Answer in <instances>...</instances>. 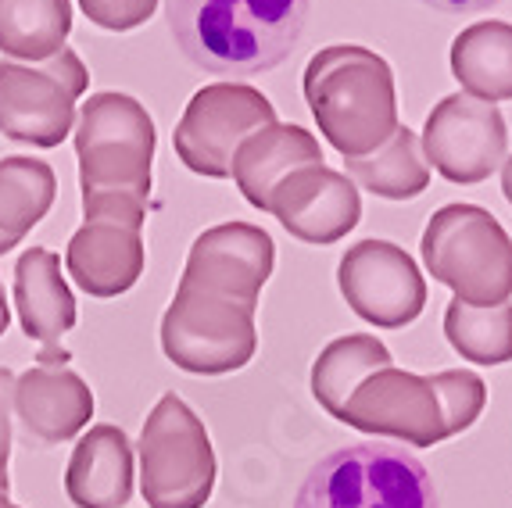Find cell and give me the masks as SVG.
<instances>
[{
    "mask_svg": "<svg viewBox=\"0 0 512 508\" xmlns=\"http://www.w3.org/2000/svg\"><path fill=\"white\" fill-rule=\"evenodd\" d=\"M83 15L108 33H129L158 11V0H79Z\"/></svg>",
    "mask_w": 512,
    "mask_h": 508,
    "instance_id": "27",
    "label": "cell"
},
{
    "mask_svg": "<svg viewBox=\"0 0 512 508\" xmlns=\"http://www.w3.org/2000/svg\"><path fill=\"white\" fill-rule=\"evenodd\" d=\"M169 33L197 68L258 76L291 58L308 22V0H165Z\"/></svg>",
    "mask_w": 512,
    "mask_h": 508,
    "instance_id": "2",
    "label": "cell"
},
{
    "mask_svg": "<svg viewBox=\"0 0 512 508\" xmlns=\"http://www.w3.org/2000/svg\"><path fill=\"white\" fill-rule=\"evenodd\" d=\"M305 101L319 133L344 158H366L398 129V90L384 58L359 43H333L305 65Z\"/></svg>",
    "mask_w": 512,
    "mask_h": 508,
    "instance_id": "3",
    "label": "cell"
},
{
    "mask_svg": "<svg viewBox=\"0 0 512 508\" xmlns=\"http://www.w3.org/2000/svg\"><path fill=\"white\" fill-rule=\"evenodd\" d=\"M158 133L147 108L129 94H90L76 119L79 190L86 222L144 229Z\"/></svg>",
    "mask_w": 512,
    "mask_h": 508,
    "instance_id": "1",
    "label": "cell"
},
{
    "mask_svg": "<svg viewBox=\"0 0 512 508\" xmlns=\"http://www.w3.org/2000/svg\"><path fill=\"white\" fill-rule=\"evenodd\" d=\"M15 312L22 333L51 355L65 333L76 326V297L61 276V258L47 247H29L15 265Z\"/></svg>",
    "mask_w": 512,
    "mask_h": 508,
    "instance_id": "19",
    "label": "cell"
},
{
    "mask_svg": "<svg viewBox=\"0 0 512 508\" xmlns=\"http://www.w3.org/2000/svg\"><path fill=\"white\" fill-rule=\"evenodd\" d=\"M427 380L437 390V398H441L448 437L470 430L487 405V383L477 373H470V369H444V373H434Z\"/></svg>",
    "mask_w": 512,
    "mask_h": 508,
    "instance_id": "26",
    "label": "cell"
},
{
    "mask_svg": "<svg viewBox=\"0 0 512 508\" xmlns=\"http://www.w3.org/2000/svg\"><path fill=\"white\" fill-rule=\"evenodd\" d=\"M423 4H430V8H437V11H452V15H470V11L491 8L498 0H423Z\"/></svg>",
    "mask_w": 512,
    "mask_h": 508,
    "instance_id": "29",
    "label": "cell"
},
{
    "mask_svg": "<svg viewBox=\"0 0 512 508\" xmlns=\"http://www.w3.org/2000/svg\"><path fill=\"white\" fill-rule=\"evenodd\" d=\"M72 33V0H0V54L8 61H47Z\"/></svg>",
    "mask_w": 512,
    "mask_h": 508,
    "instance_id": "24",
    "label": "cell"
},
{
    "mask_svg": "<svg viewBox=\"0 0 512 508\" xmlns=\"http://www.w3.org/2000/svg\"><path fill=\"white\" fill-rule=\"evenodd\" d=\"M423 265L455 301L495 308L512 297V237L480 204H444L423 229Z\"/></svg>",
    "mask_w": 512,
    "mask_h": 508,
    "instance_id": "4",
    "label": "cell"
},
{
    "mask_svg": "<svg viewBox=\"0 0 512 508\" xmlns=\"http://www.w3.org/2000/svg\"><path fill=\"white\" fill-rule=\"evenodd\" d=\"M427 165L448 183L473 187L491 179L509 158V129L498 104L470 94H448L434 104L423 126Z\"/></svg>",
    "mask_w": 512,
    "mask_h": 508,
    "instance_id": "10",
    "label": "cell"
},
{
    "mask_svg": "<svg viewBox=\"0 0 512 508\" xmlns=\"http://www.w3.org/2000/svg\"><path fill=\"white\" fill-rule=\"evenodd\" d=\"M344 176L359 190H369L387 201H409L430 187V165L419 136L409 126H398L387 144L366 158H344Z\"/></svg>",
    "mask_w": 512,
    "mask_h": 508,
    "instance_id": "22",
    "label": "cell"
},
{
    "mask_svg": "<svg viewBox=\"0 0 512 508\" xmlns=\"http://www.w3.org/2000/svg\"><path fill=\"white\" fill-rule=\"evenodd\" d=\"M337 287L359 319L376 330H402L427 308V283L405 247L391 240H362L337 265Z\"/></svg>",
    "mask_w": 512,
    "mask_h": 508,
    "instance_id": "11",
    "label": "cell"
},
{
    "mask_svg": "<svg viewBox=\"0 0 512 508\" xmlns=\"http://www.w3.org/2000/svg\"><path fill=\"white\" fill-rule=\"evenodd\" d=\"M8 462H11V419L0 412V491L8 494Z\"/></svg>",
    "mask_w": 512,
    "mask_h": 508,
    "instance_id": "28",
    "label": "cell"
},
{
    "mask_svg": "<svg viewBox=\"0 0 512 508\" xmlns=\"http://www.w3.org/2000/svg\"><path fill=\"white\" fill-rule=\"evenodd\" d=\"M452 76L462 94L498 104L512 101V26L509 22H473L452 40Z\"/></svg>",
    "mask_w": 512,
    "mask_h": 508,
    "instance_id": "20",
    "label": "cell"
},
{
    "mask_svg": "<svg viewBox=\"0 0 512 508\" xmlns=\"http://www.w3.org/2000/svg\"><path fill=\"white\" fill-rule=\"evenodd\" d=\"M273 265L276 244L262 226L222 222L190 244L180 283L258 308V294L273 276Z\"/></svg>",
    "mask_w": 512,
    "mask_h": 508,
    "instance_id": "14",
    "label": "cell"
},
{
    "mask_svg": "<svg viewBox=\"0 0 512 508\" xmlns=\"http://www.w3.org/2000/svg\"><path fill=\"white\" fill-rule=\"evenodd\" d=\"M54 197H58V176L40 158H0V258L15 251L22 240L47 219Z\"/></svg>",
    "mask_w": 512,
    "mask_h": 508,
    "instance_id": "21",
    "label": "cell"
},
{
    "mask_svg": "<svg viewBox=\"0 0 512 508\" xmlns=\"http://www.w3.org/2000/svg\"><path fill=\"white\" fill-rule=\"evenodd\" d=\"M294 508H437V491L405 448L351 444L305 476Z\"/></svg>",
    "mask_w": 512,
    "mask_h": 508,
    "instance_id": "5",
    "label": "cell"
},
{
    "mask_svg": "<svg viewBox=\"0 0 512 508\" xmlns=\"http://www.w3.org/2000/svg\"><path fill=\"white\" fill-rule=\"evenodd\" d=\"M265 212L301 244L330 247L344 240L362 219L359 187L330 165H305L291 172L269 197Z\"/></svg>",
    "mask_w": 512,
    "mask_h": 508,
    "instance_id": "15",
    "label": "cell"
},
{
    "mask_svg": "<svg viewBox=\"0 0 512 508\" xmlns=\"http://www.w3.org/2000/svg\"><path fill=\"white\" fill-rule=\"evenodd\" d=\"M144 265V229L126 222H83L65 247V269L90 297H119L133 290Z\"/></svg>",
    "mask_w": 512,
    "mask_h": 508,
    "instance_id": "16",
    "label": "cell"
},
{
    "mask_svg": "<svg viewBox=\"0 0 512 508\" xmlns=\"http://www.w3.org/2000/svg\"><path fill=\"white\" fill-rule=\"evenodd\" d=\"M387 365H391V351L373 333H348L330 340L312 362V398L337 419L351 394Z\"/></svg>",
    "mask_w": 512,
    "mask_h": 508,
    "instance_id": "23",
    "label": "cell"
},
{
    "mask_svg": "<svg viewBox=\"0 0 512 508\" xmlns=\"http://www.w3.org/2000/svg\"><path fill=\"white\" fill-rule=\"evenodd\" d=\"M305 165H323L319 140L308 129L291 122H273V126L251 133L233 154V183L244 194V201L258 212L269 208V197L291 172Z\"/></svg>",
    "mask_w": 512,
    "mask_h": 508,
    "instance_id": "18",
    "label": "cell"
},
{
    "mask_svg": "<svg viewBox=\"0 0 512 508\" xmlns=\"http://www.w3.org/2000/svg\"><path fill=\"white\" fill-rule=\"evenodd\" d=\"M444 337L462 362L505 365L512 362V305L470 308L452 301L444 312Z\"/></svg>",
    "mask_w": 512,
    "mask_h": 508,
    "instance_id": "25",
    "label": "cell"
},
{
    "mask_svg": "<svg viewBox=\"0 0 512 508\" xmlns=\"http://www.w3.org/2000/svg\"><path fill=\"white\" fill-rule=\"evenodd\" d=\"M273 122L276 108L262 90L248 83H208L190 97L172 133V147L197 176L230 179L237 147Z\"/></svg>",
    "mask_w": 512,
    "mask_h": 508,
    "instance_id": "9",
    "label": "cell"
},
{
    "mask_svg": "<svg viewBox=\"0 0 512 508\" xmlns=\"http://www.w3.org/2000/svg\"><path fill=\"white\" fill-rule=\"evenodd\" d=\"M140 491L147 508H205L215 491V448L205 423L176 394L147 412L137 441Z\"/></svg>",
    "mask_w": 512,
    "mask_h": 508,
    "instance_id": "6",
    "label": "cell"
},
{
    "mask_svg": "<svg viewBox=\"0 0 512 508\" xmlns=\"http://www.w3.org/2000/svg\"><path fill=\"white\" fill-rule=\"evenodd\" d=\"M11 326V305H8V294H4V283H0V337L8 333Z\"/></svg>",
    "mask_w": 512,
    "mask_h": 508,
    "instance_id": "30",
    "label": "cell"
},
{
    "mask_svg": "<svg viewBox=\"0 0 512 508\" xmlns=\"http://www.w3.org/2000/svg\"><path fill=\"white\" fill-rule=\"evenodd\" d=\"M502 194H505V201L512 204V154L505 158V165H502Z\"/></svg>",
    "mask_w": 512,
    "mask_h": 508,
    "instance_id": "31",
    "label": "cell"
},
{
    "mask_svg": "<svg viewBox=\"0 0 512 508\" xmlns=\"http://www.w3.org/2000/svg\"><path fill=\"white\" fill-rule=\"evenodd\" d=\"M162 351L183 373H237L258 351L255 308L180 283L162 315Z\"/></svg>",
    "mask_w": 512,
    "mask_h": 508,
    "instance_id": "7",
    "label": "cell"
},
{
    "mask_svg": "<svg viewBox=\"0 0 512 508\" xmlns=\"http://www.w3.org/2000/svg\"><path fill=\"white\" fill-rule=\"evenodd\" d=\"M0 412L15 419L26 441L54 448L90 426L94 390L65 365H33L18 376L0 369Z\"/></svg>",
    "mask_w": 512,
    "mask_h": 508,
    "instance_id": "13",
    "label": "cell"
},
{
    "mask_svg": "<svg viewBox=\"0 0 512 508\" xmlns=\"http://www.w3.org/2000/svg\"><path fill=\"white\" fill-rule=\"evenodd\" d=\"M90 86L83 58L61 47L54 58L0 61V133L29 147H58L76 126V101Z\"/></svg>",
    "mask_w": 512,
    "mask_h": 508,
    "instance_id": "8",
    "label": "cell"
},
{
    "mask_svg": "<svg viewBox=\"0 0 512 508\" xmlns=\"http://www.w3.org/2000/svg\"><path fill=\"white\" fill-rule=\"evenodd\" d=\"M337 419L369 437H391V441H405L412 448H434V444L448 441L441 398L430 387V380L394 369V365L369 376L348 398Z\"/></svg>",
    "mask_w": 512,
    "mask_h": 508,
    "instance_id": "12",
    "label": "cell"
},
{
    "mask_svg": "<svg viewBox=\"0 0 512 508\" xmlns=\"http://www.w3.org/2000/svg\"><path fill=\"white\" fill-rule=\"evenodd\" d=\"M133 444L119 426L101 423L79 437L65 469V494L76 508H122L133 498Z\"/></svg>",
    "mask_w": 512,
    "mask_h": 508,
    "instance_id": "17",
    "label": "cell"
},
{
    "mask_svg": "<svg viewBox=\"0 0 512 508\" xmlns=\"http://www.w3.org/2000/svg\"><path fill=\"white\" fill-rule=\"evenodd\" d=\"M0 508H18V505H15V501H11V498H8V494L0 491Z\"/></svg>",
    "mask_w": 512,
    "mask_h": 508,
    "instance_id": "32",
    "label": "cell"
}]
</instances>
